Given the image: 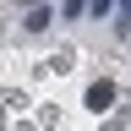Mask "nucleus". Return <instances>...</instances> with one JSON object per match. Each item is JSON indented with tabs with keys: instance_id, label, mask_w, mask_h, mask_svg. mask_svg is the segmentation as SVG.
I'll return each mask as SVG.
<instances>
[{
	"instance_id": "7ed1b4c3",
	"label": "nucleus",
	"mask_w": 131,
	"mask_h": 131,
	"mask_svg": "<svg viewBox=\"0 0 131 131\" xmlns=\"http://www.w3.org/2000/svg\"><path fill=\"white\" fill-rule=\"evenodd\" d=\"M88 11V0H66V16H82Z\"/></svg>"
},
{
	"instance_id": "f03ea898",
	"label": "nucleus",
	"mask_w": 131,
	"mask_h": 131,
	"mask_svg": "<svg viewBox=\"0 0 131 131\" xmlns=\"http://www.w3.org/2000/svg\"><path fill=\"white\" fill-rule=\"evenodd\" d=\"M49 22H55V11H49V6H33V11H27V22H22V27H27V33H44Z\"/></svg>"
},
{
	"instance_id": "39448f33",
	"label": "nucleus",
	"mask_w": 131,
	"mask_h": 131,
	"mask_svg": "<svg viewBox=\"0 0 131 131\" xmlns=\"http://www.w3.org/2000/svg\"><path fill=\"white\" fill-rule=\"evenodd\" d=\"M120 11H126V16H131V0H120Z\"/></svg>"
},
{
	"instance_id": "20e7f679",
	"label": "nucleus",
	"mask_w": 131,
	"mask_h": 131,
	"mask_svg": "<svg viewBox=\"0 0 131 131\" xmlns=\"http://www.w3.org/2000/svg\"><path fill=\"white\" fill-rule=\"evenodd\" d=\"M109 6H115V0H88V11H93V16H104Z\"/></svg>"
},
{
	"instance_id": "f257e3e1",
	"label": "nucleus",
	"mask_w": 131,
	"mask_h": 131,
	"mask_svg": "<svg viewBox=\"0 0 131 131\" xmlns=\"http://www.w3.org/2000/svg\"><path fill=\"white\" fill-rule=\"evenodd\" d=\"M115 104V82H93L88 88V109H109Z\"/></svg>"
}]
</instances>
